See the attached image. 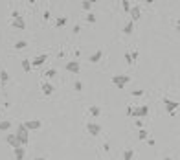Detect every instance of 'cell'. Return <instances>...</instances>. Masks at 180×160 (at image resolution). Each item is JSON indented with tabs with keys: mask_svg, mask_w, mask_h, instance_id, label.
<instances>
[{
	"mask_svg": "<svg viewBox=\"0 0 180 160\" xmlns=\"http://www.w3.org/2000/svg\"><path fill=\"white\" fill-rule=\"evenodd\" d=\"M164 105H166V111L175 116V112H177V109H178V101H171V100L166 98V100H164Z\"/></svg>",
	"mask_w": 180,
	"mask_h": 160,
	"instance_id": "cell-4",
	"label": "cell"
},
{
	"mask_svg": "<svg viewBox=\"0 0 180 160\" xmlns=\"http://www.w3.org/2000/svg\"><path fill=\"white\" fill-rule=\"evenodd\" d=\"M72 31H74V33H79V31H81V26H79V24H75V26H74V29H72Z\"/></svg>",
	"mask_w": 180,
	"mask_h": 160,
	"instance_id": "cell-33",
	"label": "cell"
},
{
	"mask_svg": "<svg viewBox=\"0 0 180 160\" xmlns=\"http://www.w3.org/2000/svg\"><path fill=\"white\" fill-rule=\"evenodd\" d=\"M35 160H46V158H40V157H39V158H35Z\"/></svg>",
	"mask_w": 180,
	"mask_h": 160,
	"instance_id": "cell-34",
	"label": "cell"
},
{
	"mask_svg": "<svg viewBox=\"0 0 180 160\" xmlns=\"http://www.w3.org/2000/svg\"><path fill=\"white\" fill-rule=\"evenodd\" d=\"M57 76V70H53V68H50V70H46V74H44V77H55Z\"/></svg>",
	"mask_w": 180,
	"mask_h": 160,
	"instance_id": "cell-24",
	"label": "cell"
},
{
	"mask_svg": "<svg viewBox=\"0 0 180 160\" xmlns=\"http://www.w3.org/2000/svg\"><path fill=\"white\" fill-rule=\"evenodd\" d=\"M129 15H131V22L140 20V17H142V7H140V6H132L131 11H129Z\"/></svg>",
	"mask_w": 180,
	"mask_h": 160,
	"instance_id": "cell-5",
	"label": "cell"
},
{
	"mask_svg": "<svg viewBox=\"0 0 180 160\" xmlns=\"http://www.w3.org/2000/svg\"><path fill=\"white\" fill-rule=\"evenodd\" d=\"M132 96L134 98H140V96H144V90L142 88H136V90H132Z\"/></svg>",
	"mask_w": 180,
	"mask_h": 160,
	"instance_id": "cell-29",
	"label": "cell"
},
{
	"mask_svg": "<svg viewBox=\"0 0 180 160\" xmlns=\"http://www.w3.org/2000/svg\"><path fill=\"white\" fill-rule=\"evenodd\" d=\"M42 18H44V20H50V11H48V9L42 13Z\"/></svg>",
	"mask_w": 180,
	"mask_h": 160,
	"instance_id": "cell-31",
	"label": "cell"
},
{
	"mask_svg": "<svg viewBox=\"0 0 180 160\" xmlns=\"http://www.w3.org/2000/svg\"><path fill=\"white\" fill-rule=\"evenodd\" d=\"M13 153H15V160H24V157H26V149L22 146L20 147H15Z\"/></svg>",
	"mask_w": 180,
	"mask_h": 160,
	"instance_id": "cell-12",
	"label": "cell"
},
{
	"mask_svg": "<svg viewBox=\"0 0 180 160\" xmlns=\"http://www.w3.org/2000/svg\"><path fill=\"white\" fill-rule=\"evenodd\" d=\"M92 4H94V2H90V0H85V2H81V7H83L85 11H90V9H92Z\"/></svg>",
	"mask_w": 180,
	"mask_h": 160,
	"instance_id": "cell-19",
	"label": "cell"
},
{
	"mask_svg": "<svg viewBox=\"0 0 180 160\" xmlns=\"http://www.w3.org/2000/svg\"><path fill=\"white\" fill-rule=\"evenodd\" d=\"M164 160H171V158H169V157H167V158H164Z\"/></svg>",
	"mask_w": 180,
	"mask_h": 160,
	"instance_id": "cell-35",
	"label": "cell"
},
{
	"mask_svg": "<svg viewBox=\"0 0 180 160\" xmlns=\"http://www.w3.org/2000/svg\"><path fill=\"white\" fill-rule=\"evenodd\" d=\"M132 31H134V22L129 20V22L125 24V28H123V33H125V35H131Z\"/></svg>",
	"mask_w": 180,
	"mask_h": 160,
	"instance_id": "cell-14",
	"label": "cell"
},
{
	"mask_svg": "<svg viewBox=\"0 0 180 160\" xmlns=\"http://www.w3.org/2000/svg\"><path fill=\"white\" fill-rule=\"evenodd\" d=\"M66 70H68V72H72V74H79L81 66H79V63H77V61H70V63H66Z\"/></svg>",
	"mask_w": 180,
	"mask_h": 160,
	"instance_id": "cell-9",
	"label": "cell"
},
{
	"mask_svg": "<svg viewBox=\"0 0 180 160\" xmlns=\"http://www.w3.org/2000/svg\"><path fill=\"white\" fill-rule=\"evenodd\" d=\"M22 125H24L28 131H37V129H40L42 122H40V120H29V122H24Z\"/></svg>",
	"mask_w": 180,
	"mask_h": 160,
	"instance_id": "cell-6",
	"label": "cell"
},
{
	"mask_svg": "<svg viewBox=\"0 0 180 160\" xmlns=\"http://www.w3.org/2000/svg\"><path fill=\"white\" fill-rule=\"evenodd\" d=\"M15 136L18 138V142H20V146L24 147V146H28V142H29V131L20 123L18 127H17V133H15Z\"/></svg>",
	"mask_w": 180,
	"mask_h": 160,
	"instance_id": "cell-1",
	"label": "cell"
},
{
	"mask_svg": "<svg viewBox=\"0 0 180 160\" xmlns=\"http://www.w3.org/2000/svg\"><path fill=\"white\" fill-rule=\"evenodd\" d=\"M22 68H24L26 72H31V68H33V66H31V61L24 59V61H22Z\"/></svg>",
	"mask_w": 180,
	"mask_h": 160,
	"instance_id": "cell-20",
	"label": "cell"
},
{
	"mask_svg": "<svg viewBox=\"0 0 180 160\" xmlns=\"http://www.w3.org/2000/svg\"><path fill=\"white\" fill-rule=\"evenodd\" d=\"M88 112L94 116V118H98V116H101V109L99 107H96V105H92V107H88Z\"/></svg>",
	"mask_w": 180,
	"mask_h": 160,
	"instance_id": "cell-15",
	"label": "cell"
},
{
	"mask_svg": "<svg viewBox=\"0 0 180 160\" xmlns=\"http://www.w3.org/2000/svg\"><path fill=\"white\" fill-rule=\"evenodd\" d=\"M74 90L81 92V90H83V83H81V81H75V83H74Z\"/></svg>",
	"mask_w": 180,
	"mask_h": 160,
	"instance_id": "cell-28",
	"label": "cell"
},
{
	"mask_svg": "<svg viewBox=\"0 0 180 160\" xmlns=\"http://www.w3.org/2000/svg\"><path fill=\"white\" fill-rule=\"evenodd\" d=\"M147 114H149V107H147V105L138 107V116H140V118H145Z\"/></svg>",
	"mask_w": 180,
	"mask_h": 160,
	"instance_id": "cell-16",
	"label": "cell"
},
{
	"mask_svg": "<svg viewBox=\"0 0 180 160\" xmlns=\"http://www.w3.org/2000/svg\"><path fill=\"white\" fill-rule=\"evenodd\" d=\"M7 81H9V74H7L6 70H0V83H2V85H6Z\"/></svg>",
	"mask_w": 180,
	"mask_h": 160,
	"instance_id": "cell-18",
	"label": "cell"
},
{
	"mask_svg": "<svg viewBox=\"0 0 180 160\" xmlns=\"http://www.w3.org/2000/svg\"><path fill=\"white\" fill-rule=\"evenodd\" d=\"M86 22L94 24V22H96V15H94V13H88V15H86Z\"/></svg>",
	"mask_w": 180,
	"mask_h": 160,
	"instance_id": "cell-27",
	"label": "cell"
},
{
	"mask_svg": "<svg viewBox=\"0 0 180 160\" xmlns=\"http://www.w3.org/2000/svg\"><path fill=\"white\" fill-rule=\"evenodd\" d=\"M66 22H68V18H66V17H61V18L57 20V28H63Z\"/></svg>",
	"mask_w": 180,
	"mask_h": 160,
	"instance_id": "cell-26",
	"label": "cell"
},
{
	"mask_svg": "<svg viewBox=\"0 0 180 160\" xmlns=\"http://www.w3.org/2000/svg\"><path fill=\"white\" fill-rule=\"evenodd\" d=\"M11 127V122H0V131H7Z\"/></svg>",
	"mask_w": 180,
	"mask_h": 160,
	"instance_id": "cell-25",
	"label": "cell"
},
{
	"mask_svg": "<svg viewBox=\"0 0 180 160\" xmlns=\"http://www.w3.org/2000/svg\"><path fill=\"white\" fill-rule=\"evenodd\" d=\"M131 59H132V63H134V61H136V59H138V52H136V50H134V52H132V53H131Z\"/></svg>",
	"mask_w": 180,
	"mask_h": 160,
	"instance_id": "cell-32",
	"label": "cell"
},
{
	"mask_svg": "<svg viewBox=\"0 0 180 160\" xmlns=\"http://www.w3.org/2000/svg\"><path fill=\"white\" fill-rule=\"evenodd\" d=\"M6 142H7L9 146H13V149H15V147H20V142H18V138H17L15 135H7V136H6Z\"/></svg>",
	"mask_w": 180,
	"mask_h": 160,
	"instance_id": "cell-11",
	"label": "cell"
},
{
	"mask_svg": "<svg viewBox=\"0 0 180 160\" xmlns=\"http://www.w3.org/2000/svg\"><path fill=\"white\" fill-rule=\"evenodd\" d=\"M40 90H42V94H44V96H52V94L55 92L53 85H52V83H48V81H44V83L40 85Z\"/></svg>",
	"mask_w": 180,
	"mask_h": 160,
	"instance_id": "cell-7",
	"label": "cell"
},
{
	"mask_svg": "<svg viewBox=\"0 0 180 160\" xmlns=\"http://www.w3.org/2000/svg\"><path fill=\"white\" fill-rule=\"evenodd\" d=\"M121 7H123L125 13H129V11H131V2H129V0H121Z\"/></svg>",
	"mask_w": 180,
	"mask_h": 160,
	"instance_id": "cell-22",
	"label": "cell"
},
{
	"mask_svg": "<svg viewBox=\"0 0 180 160\" xmlns=\"http://www.w3.org/2000/svg\"><path fill=\"white\" fill-rule=\"evenodd\" d=\"M26 46H28V41H17V42L13 44V48H15V50H24Z\"/></svg>",
	"mask_w": 180,
	"mask_h": 160,
	"instance_id": "cell-17",
	"label": "cell"
},
{
	"mask_svg": "<svg viewBox=\"0 0 180 160\" xmlns=\"http://www.w3.org/2000/svg\"><path fill=\"white\" fill-rule=\"evenodd\" d=\"M101 57H103V52H101V50H96V52L88 57V63H99Z\"/></svg>",
	"mask_w": 180,
	"mask_h": 160,
	"instance_id": "cell-13",
	"label": "cell"
},
{
	"mask_svg": "<svg viewBox=\"0 0 180 160\" xmlns=\"http://www.w3.org/2000/svg\"><path fill=\"white\" fill-rule=\"evenodd\" d=\"M138 138H140V140H147V138H149V133H147V129H140V133H138Z\"/></svg>",
	"mask_w": 180,
	"mask_h": 160,
	"instance_id": "cell-21",
	"label": "cell"
},
{
	"mask_svg": "<svg viewBox=\"0 0 180 160\" xmlns=\"http://www.w3.org/2000/svg\"><path fill=\"white\" fill-rule=\"evenodd\" d=\"M134 158V153L131 151V149H127L125 153H123V160H132Z\"/></svg>",
	"mask_w": 180,
	"mask_h": 160,
	"instance_id": "cell-23",
	"label": "cell"
},
{
	"mask_svg": "<svg viewBox=\"0 0 180 160\" xmlns=\"http://www.w3.org/2000/svg\"><path fill=\"white\" fill-rule=\"evenodd\" d=\"M112 83H114L118 88H125V87L131 83V76H125V74H121V76H114V77H112Z\"/></svg>",
	"mask_w": 180,
	"mask_h": 160,
	"instance_id": "cell-2",
	"label": "cell"
},
{
	"mask_svg": "<svg viewBox=\"0 0 180 160\" xmlns=\"http://www.w3.org/2000/svg\"><path fill=\"white\" fill-rule=\"evenodd\" d=\"M86 133H88L90 136H99V135H101V125H99L98 122H88V123H86Z\"/></svg>",
	"mask_w": 180,
	"mask_h": 160,
	"instance_id": "cell-3",
	"label": "cell"
},
{
	"mask_svg": "<svg viewBox=\"0 0 180 160\" xmlns=\"http://www.w3.org/2000/svg\"><path fill=\"white\" fill-rule=\"evenodd\" d=\"M125 61H127L129 64H132V59H131V52H127V53H125Z\"/></svg>",
	"mask_w": 180,
	"mask_h": 160,
	"instance_id": "cell-30",
	"label": "cell"
},
{
	"mask_svg": "<svg viewBox=\"0 0 180 160\" xmlns=\"http://www.w3.org/2000/svg\"><path fill=\"white\" fill-rule=\"evenodd\" d=\"M11 26H13V28H17V29H24V28H26V22H24V18H22V17H17V18H13V20H11Z\"/></svg>",
	"mask_w": 180,
	"mask_h": 160,
	"instance_id": "cell-10",
	"label": "cell"
},
{
	"mask_svg": "<svg viewBox=\"0 0 180 160\" xmlns=\"http://www.w3.org/2000/svg\"><path fill=\"white\" fill-rule=\"evenodd\" d=\"M46 61H48V55H46V53H42V55H37V57L31 61V66H42Z\"/></svg>",
	"mask_w": 180,
	"mask_h": 160,
	"instance_id": "cell-8",
	"label": "cell"
}]
</instances>
